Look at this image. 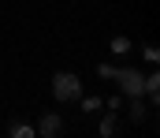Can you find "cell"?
<instances>
[{"label": "cell", "instance_id": "6da1fadb", "mask_svg": "<svg viewBox=\"0 0 160 138\" xmlns=\"http://www.w3.org/2000/svg\"><path fill=\"white\" fill-rule=\"evenodd\" d=\"M52 97H56L60 105L78 101L82 97V79L75 75V71H56V75H52Z\"/></svg>", "mask_w": 160, "mask_h": 138}, {"label": "cell", "instance_id": "7a4b0ae2", "mask_svg": "<svg viewBox=\"0 0 160 138\" xmlns=\"http://www.w3.org/2000/svg\"><path fill=\"white\" fill-rule=\"evenodd\" d=\"M112 79L119 82V93H123V97H142V93H145V75H142L138 67H116Z\"/></svg>", "mask_w": 160, "mask_h": 138}, {"label": "cell", "instance_id": "3957f363", "mask_svg": "<svg viewBox=\"0 0 160 138\" xmlns=\"http://www.w3.org/2000/svg\"><path fill=\"white\" fill-rule=\"evenodd\" d=\"M38 131V138H56L60 131H63V120H60V112H45L41 116V123L34 127Z\"/></svg>", "mask_w": 160, "mask_h": 138}, {"label": "cell", "instance_id": "277c9868", "mask_svg": "<svg viewBox=\"0 0 160 138\" xmlns=\"http://www.w3.org/2000/svg\"><path fill=\"white\" fill-rule=\"evenodd\" d=\"M145 97H149V105H157L160 101V75H145Z\"/></svg>", "mask_w": 160, "mask_h": 138}, {"label": "cell", "instance_id": "5b68a950", "mask_svg": "<svg viewBox=\"0 0 160 138\" xmlns=\"http://www.w3.org/2000/svg\"><path fill=\"white\" fill-rule=\"evenodd\" d=\"M97 131H101V138H112V135H119V120H116V112H108V116L101 120V127H97Z\"/></svg>", "mask_w": 160, "mask_h": 138}, {"label": "cell", "instance_id": "8992f818", "mask_svg": "<svg viewBox=\"0 0 160 138\" xmlns=\"http://www.w3.org/2000/svg\"><path fill=\"white\" fill-rule=\"evenodd\" d=\"M8 135L11 138H38V131H34L30 123H19V120H15V123H8Z\"/></svg>", "mask_w": 160, "mask_h": 138}, {"label": "cell", "instance_id": "52a82bcc", "mask_svg": "<svg viewBox=\"0 0 160 138\" xmlns=\"http://www.w3.org/2000/svg\"><path fill=\"white\" fill-rule=\"evenodd\" d=\"M108 49H112V56H127V52H130L134 45H130V38H123V34H116V38H112V45H108Z\"/></svg>", "mask_w": 160, "mask_h": 138}, {"label": "cell", "instance_id": "ba28073f", "mask_svg": "<svg viewBox=\"0 0 160 138\" xmlns=\"http://www.w3.org/2000/svg\"><path fill=\"white\" fill-rule=\"evenodd\" d=\"M78 101H82V112H101V108H104V97H97V93L78 97Z\"/></svg>", "mask_w": 160, "mask_h": 138}, {"label": "cell", "instance_id": "9c48e42d", "mask_svg": "<svg viewBox=\"0 0 160 138\" xmlns=\"http://www.w3.org/2000/svg\"><path fill=\"white\" fill-rule=\"evenodd\" d=\"M130 120H134V123L145 120V105H142V97H130Z\"/></svg>", "mask_w": 160, "mask_h": 138}, {"label": "cell", "instance_id": "30bf717a", "mask_svg": "<svg viewBox=\"0 0 160 138\" xmlns=\"http://www.w3.org/2000/svg\"><path fill=\"white\" fill-rule=\"evenodd\" d=\"M142 56H145V64H153V67L160 64V49H157V45H145V49H142Z\"/></svg>", "mask_w": 160, "mask_h": 138}, {"label": "cell", "instance_id": "8fae6325", "mask_svg": "<svg viewBox=\"0 0 160 138\" xmlns=\"http://www.w3.org/2000/svg\"><path fill=\"white\" fill-rule=\"evenodd\" d=\"M116 75V64H97V79H112Z\"/></svg>", "mask_w": 160, "mask_h": 138}, {"label": "cell", "instance_id": "7c38bea8", "mask_svg": "<svg viewBox=\"0 0 160 138\" xmlns=\"http://www.w3.org/2000/svg\"><path fill=\"white\" fill-rule=\"evenodd\" d=\"M104 105H108V112H116V108H119V105H123V93H112V97H108Z\"/></svg>", "mask_w": 160, "mask_h": 138}]
</instances>
